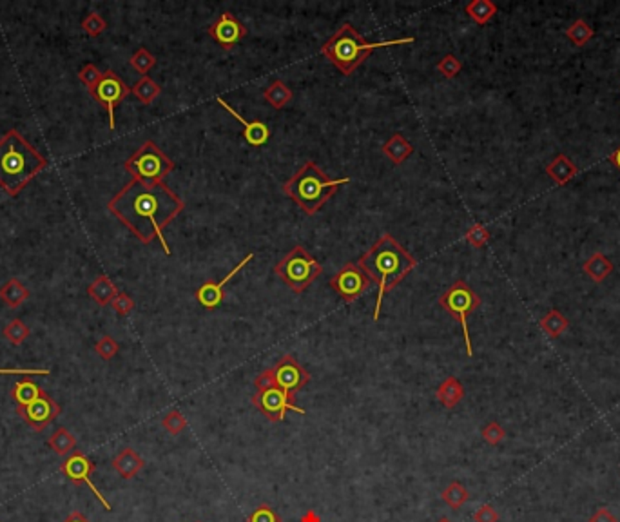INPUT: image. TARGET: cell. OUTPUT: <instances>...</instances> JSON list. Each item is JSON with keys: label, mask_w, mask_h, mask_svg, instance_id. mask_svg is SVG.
Wrapping results in <instances>:
<instances>
[{"label": "cell", "mask_w": 620, "mask_h": 522, "mask_svg": "<svg viewBox=\"0 0 620 522\" xmlns=\"http://www.w3.org/2000/svg\"><path fill=\"white\" fill-rule=\"evenodd\" d=\"M107 209L146 245L158 238L165 254H171L163 229L185 209V201L165 184L131 180L107 203Z\"/></svg>", "instance_id": "1"}, {"label": "cell", "mask_w": 620, "mask_h": 522, "mask_svg": "<svg viewBox=\"0 0 620 522\" xmlns=\"http://www.w3.org/2000/svg\"><path fill=\"white\" fill-rule=\"evenodd\" d=\"M358 265L379 287L378 303L374 310V321H378L381 305H383V296L390 292L397 283H401L408 272L417 267V259L412 254H408L390 232H385L372 245L370 251L359 258Z\"/></svg>", "instance_id": "2"}, {"label": "cell", "mask_w": 620, "mask_h": 522, "mask_svg": "<svg viewBox=\"0 0 620 522\" xmlns=\"http://www.w3.org/2000/svg\"><path fill=\"white\" fill-rule=\"evenodd\" d=\"M46 167L47 160L17 129L8 131L0 138V187L6 194L18 196Z\"/></svg>", "instance_id": "3"}, {"label": "cell", "mask_w": 620, "mask_h": 522, "mask_svg": "<svg viewBox=\"0 0 620 522\" xmlns=\"http://www.w3.org/2000/svg\"><path fill=\"white\" fill-rule=\"evenodd\" d=\"M346 184H350V178L332 180L317 167L316 162L307 160L281 189L305 213L312 216L336 194L337 189Z\"/></svg>", "instance_id": "4"}, {"label": "cell", "mask_w": 620, "mask_h": 522, "mask_svg": "<svg viewBox=\"0 0 620 522\" xmlns=\"http://www.w3.org/2000/svg\"><path fill=\"white\" fill-rule=\"evenodd\" d=\"M414 37L399 38V40H390V42H366L365 38L358 33L352 24H343L332 37L323 44L321 53L334 64L345 76L352 73L368 59V54L378 47L401 46V44H412Z\"/></svg>", "instance_id": "5"}, {"label": "cell", "mask_w": 620, "mask_h": 522, "mask_svg": "<svg viewBox=\"0 0 620 522\" xmlns=\"http://www.w3.org/2000/svg\"><path fill=\"white\" fill-rule=\"evenodd\" d=\"M274 272L292 292L303 294L321 276L323 267L303 245H296L276 263Z\"/></svg>", "instance_id": "6"}, {"label": "cell", "mask_w": 620, "mask_h": 522, "mask_svg": "<svg viewBox=\"0 0 620 522\" xmlns=\"http://www.w3.org/2000/svg\"><path fill=\"white\" fill-rule=\"evenodd\" d=\"M124 167L133 176V180L144 184H162L163 178L175 171V163L153 140H147L136 153L131 155L129 160H125Z\"/></svg>", "instance_id": "7"}, {"label": "cell", "mask_w": 620, "mask_h": 522, "mask_svg": "<svg viewBox=\"0 0 620 522\" xmlns=\"http://www.w3.org/2000/svg\"><path fill=\"white\" fill-rule=\"evenodd\" d=\"M439 305H441V309L446 310L452 318H455L459 323H461L462 336H464V345H467V355L468 357H472V355H474V348H472L470 328H468V316H470L474 310L479 309V305H481V297L475 294V290L467 283V281L457 280L441 297H439Z\"/></svg>", "instance_id": "8"}, {"label": "cell", "mask_w": 620, "mask_h": 522, "mask_svg": "<svg viewBox=\"0 0 620 522\" xmlns=\"http://www.w3.org/2000/svg\"><path fill=\"white\" fill-rule=\"evenodd\" d=\"M310 381V374L298 363L294 355H283L272 368H267L256 377V386H279L296 399V393Z\"/></svg>", "instance_id": "9"}, {"label": "cell", "mask_w": 620, "mask_h": 522, "mask_svg": "<svg viewBox=\"0 0 620 522\" xmlns=\"http://www.w3.org/2000/svg\"><path fill=\"white\" fill-rule=\"evenodd\" d=\"M256 393L252 396V405L265 415L269 421L281 422L287 412L305 414V410L296 406L294 397L288 396L279 386H256Z\"/></svg>", "instance_id": "10"}, {"label": "cell", "mask_w": 620, "mask_h": 522, "mask_svg": "<svg viewBox=\"0 0 620 522\" xmlns=\"http://www.w3.org/2000/svg\"><path fill=\"white\" fill-rule=\"evenodd\" d=\"M91 96L95 98L102 107H105L109 118V127L115 129V109L120 104L122 100H125L127 96L131 95V88L125 84L124 80L117 75L115 71H105L102 73V78L98 80V84L91 89Z\"/></svg>", "instance_id": "11"}, {"label": "cell", "mask_w": 620, "mask_h": 522, "mask_svg": "<svg viewBox=\"0 0 620 522\" xmlns=\"http://www.w3.org/2000/svg\"><path fill=\"white\" fill-rule=\"evenodd\" d=\"M60 472L62 475L66 477L73 486H88L93 493H95V497L100 501V504L104 506L105 511H111V504L107 502V499L104 497L100 493V490L96 488L95 482L91 480L93 473L96 472V464L89 459L83 451L75 450L71 456L67 457L62 464H60Z\"/></svg>", "instance_id": "12"}, {"label": "cell", "mask_w": 620, "mask_h": 522, "mask_svg": "<svg viewBox=\"0 0 620 522\" xmlns=\"http://www.w3.org/2000/svg\"><path fill=\"white\" fill-rule=\"evenodd\" d=\"M372 283L374 281L368 278V274L358 263H352V261L346 263L343 268H339V272H336L330 278V288L346 303H352L358 297H361L370 288Z\"/></svg>", "instance_id": "13"}, {"label": "cell", "mask_w": 620, "mask_h": 522, "mask_svg": "<svg viewBox=\"0 0 620 522\" xmlns=\"http://www.w3.org/2000/svg\"><path fill=\"white\" fill-rule=\"evenodd\" d=\"M15 410H17V414L24 419V422L31 428V430L42 432L46 430L54 419L59 417L60 412H62V406L54 401L49 393L42 392L33 403Z\"/></svg>", "instance_id": "14"}, {"label": "cell", "mask_w": 620, "mask_h": 522, "mask_svg": "<svg viewBox=\"0 0 620 522\" xmlns=\"http://www.w3.org/2000/svg\"><path fill=\"white\" fill-rule=\"evenodd\" d=\"M209 35L223 49H233L247 37V28L230 11H223L214 24L209 25Z\"/></svg>", "instance_id": "15"}, {"label": "cell", "mask_w": 620, "mask_h": 522, "mask_svg": "<svg viewBox=\"0 0 620 522\" xmlns=\"http://www.w3.org/2000/svg\"><path fill=\"white\" fill-rule=\"evenodd\" d=\"M252 259H255V254L250 252V254H247L245 258H243L242 261H240V263H238L236 267H234L233 271H230L229 274H227V276L223 278V280L218 281V283H214V281H207V283L201 285V287L198 288V290H196V292H194V296H196V299H198V303H200L201 307H205V309H209V310L218 309V307H220L221 303H223V299H225V290H223L225 285L229 283V281L233 280L234 276H236L238 272H242L243 268H245L247 265H249V261H252Z\"/></svg>", "instance_id": "16"}, {"label": "cell", "mask_w": 620, "mask_h": 522, "mask_svg": "<svg viewBox=\"0 0 620 522\" xmlns=\"http://www.w3.org/2000/svg\"><path fill=\"white\" fill-rule=\"evenodd\" d=\"M216 102L221 105V107L225 109V111H227V113L230 114V117H234V120L242 124V126H243V131H242L243 138H245V142L249 143V146L262 147V146H265L267 142H269V138H271V129H269V127H267L265 124H263V121H258V120L249 121V120H245V118H243L242 114L238 113V111H234V109L229 105V102H225L223 98H221V96H218Z\"/></svg>", "instance_id": "17"}, {"label": "cell", "mask_w": 620, "mask_h": 522, "mask_svg": "<svg viewBox=\"0 0 620 522\" xmlns=\"http://www.w3.org/2000/svg\"><path fill=\"white\" fill-rule=\"evenodd\" d=\"M111 466L118 472L122 479H133L138 472H142L146 466V461L138 456L133 448H124L115 459L111 461Z\"/></svg>", "instance_id": "18"}, {"label": "cell", "mask_w": 620, "mask_h": 522, "mask_svg": "<svg viewBox=\"0 0 620 522\" xmlns=\"http://www.w3.org/2000/svg\"><path fill=\"white\" fill-rule=\"evenodd\" d=\"M546 174H548L557 185H564L579 174V167H577L566 155H558L548 163Z\"/></svg>", "instance_id": "19"}, {"label": "cell", "mask_w": 620, "mask_h": 522, "mask_svg": "<svg viewBox=\"0 0 620 522\" xmlns=\"http://www.w3.org/2000/svg\"><path fill=\"white\" fill-rule=\"evenodd\" d=\"M584 272H586V276L590 278L593 283H602L606 278L609 276L613 272V261L608 258V256H604L602 252H595L593 256L584 261L583 265Z\"/></svg>", "instance_id": "20"}, {"label": "cell", "mask_w": 620, "mask_h": 522, "mask_svg": "<svg viewBox=\"0 0 620 522\" xmlns=\"http://www.w3.org/2000/svg\"><path fill=\"white\" fill-rule=\"evenodd\" d=\"M42 392H44V390H42L31 377H24V379L17 381V383L13 384L11 399L17 408H22V406H28L30 403H33Z\"/></svg>", "instance_id": "21"}, {"label": "cell", "mask_w": 620, "mask_h": 522, "mask_svg": "<svg viewBox=\"0 0 620 522\" xmlns=\"http://www.w3.org/2000/svg\"><path fill=\"white\" fill-rule=\"evenodd\" d=\"M464 397V388H462L461 381L457 377H446L438 388V401L445 408H455Z\"/></svg>", "instance_id": "22"}, {"label": "cell", "mask_w": 620, "mask_h": 522, "mask_svg": "<svg viewBox=\"0 0 620 522\" xmlns=\"http://www.w3.org/2000/svg\"><path fill=\"white\" fill-rule=\"evenodd\" d=\"M28 297H30V290H28V287H24L17 278L9 280L8 283L2 285V288H0V299L4 301L9 309H17V307H21Z\"/></svg>", "instance_id": "23"}, {"label": "cell", "mask_w": 620, "mask_h": 522, "mask_svg": "<svg viewBox=\"0 0 620 522\" xmlns=\"http://www.w3.org/2000/svg\"><path fill=\"white\" fill-rule=\"evenodd\" d=\"M88 294L93 299L98 303V305H111L112 297L118 294V288L115 287L111 280L107 276H98L88 288Z\"/></svg>", "instance_id": "24"}, {"label": "cell", "mask_w": 620, "mask_h": 522, "mask_svg": "<svg viewBox=\"0 0 620 522\" xmlns=\"http://www.w3.org/2000/svg\"><path fill=\"white\" fill-rule=\"evenodd\" d=\"M539 325H541V328L544 331V334L551 339L561 338V336L570 328V321H568V318L564 314L558 312L557 309L549 310L544 318L539 321Z\"/></svg>", "instance_id": "25"}, {"label": "cell", "mask_w": 620, "mask_h": 522, "mask_svg": "<svg viewBox=\"0 0 620 522\" xmlns=\"http://www.w3.org/2000/svg\"><path fill=\"white\" fill-rule=\"evenodd\" d=\"M383 153L394 163H403L404 160H406L408 156H410L414 153V147H412V143H410L406 138H404L403 134L396 133L383 146Z\"/></svg>", "instance_id": "26"}, {"label": "cell", "mask_w": 620, "mask_h": 522, "mask_svg": "<svg viewBox=\"0 0 620 522\" xmlns=\"http://www.w3.org/2000/svg\"><path fill=\"white\" fill-rule=\"evenodd\" d=\"M47 446L57 456H67V453L75 451L76 437L67 428H57V432H53V435H49V439H47Z\"/></svg>", "instance_id": "27"}, {"label": "cell", "mask_w": 620, "mask_h": 522, "mask_svg": "<svg viewBox=\"0 0 620 522\" xmlns=\"http://www.w3.org/2000/svg\"><path fill=\"white\" fill-rule=\"evenodd\" d=\"M263 96H265V100L269 102L272 107L281 109L292 100V91L287 88L285 82H281V80H274V82H271V84L263 89Z\"/></svg>", "instance_id": "28"}, {"label": "cell", "mask_w": 620, "mask_h": 522, "mask_svg": "<svg viewBox=\"0 0 620 522\" xmlns=\"http://www.w3.org/2000/svg\"><path fill=\"white\" fill-rule=\"evenodd\" d=\"M464 11L470 15V18L475 24L484 25L497 13V6L491 0H472L470 4L464 6Z\"/></svg>", "instance_id": "29"}, {"label": "cell", "mask_w": 620, "mask_h": 522, "mask_svg": "<svg viewBox=\"0 0 620 522\" xmlns=\"http://www.w3.org/2000/svg\"><path fill=\"white\" fill-rule=\"evenodd\" d=\"M160 91H162V89H160V85L156 84L153 78H149V76H142V78L138 80L136 84L131 88V93H133L138 100L146 105L156 100V98L160 96Z\"/></svg>", "instance_id": "30"}, {"label": "cell", "mask_w": 620, "mask_h": 522, "mask_svg": "<svg viewBox=\"0 0 620 522\" xmlns=\"http://www.w3.org/2000/svg\"><path fill=\"white\" fill-rule=\"evenodd\" d=\"M593 35H595V31H593V28H591L584 18H577V20H575L566 30V37L570 38L575 46L579 47L586 46L591 38H593Z\"/></svg>", "instance_id": "31"}, {"label": "cell", "mask_w": 620, "mask_h": 522, "mask_svg": "<svg viewBox=\"0 0 620 522\" xmlns=\"http://www.w3.org/2000/svg\"><path fill=\"white\" fill-rule=\"evenodd\" d=\"M468 497H470L468 490L464 488L461 482H457V480L450 482V485L445 488V492H443V501H445L450 508H454V510H459V508L468 501Z\"/></svg>", "instance_id": "32"}, {"label": "cell", "mask_w": 620, "mask_h": 522, "mask_svg": "<svg viewBox=\"0 0 620 522\" xmlns=\"http://www.w3.org/2000/svg\"><path fill=\"white\" fill-rule=\"evenodd\" d=\"M2 334H4V338L8 339L11 345H22V343L28 339V336L31 334V331L30 326L25 325L22 319H13V321H9L8 325L4 326Z\"/></svg>", "instance_id": "33"}, {"label": "cell", "mask_w": 620, "mask_h": 522, "mask_svg": "<svg viewBox=\"0 0 620 522\" xmlns=\"http://www.w3.org/2000/svg\"><path fill=\"white\" fill-rule=\"evenodd\" d=\"M129 62L133 69H136L142 76H147V73H149L154 67V64H156V59H154L153 54H151L146 47H140V49L131 57Z\"/></svg>", "instance_id": "34"}, {"label": "cell", "mask_w": 620, "mask_h": 522, "mask_svg": "<svg viewBox=\"0 0 620 522\" xmlns=\"http://www.w3.org/2000/svg\"><path fill=\"white\" fill-rule=\"evenodd\" d=\"M464 239H467L474 249H483V247L490 242V232H488V229L483 225V223H474V225L467 230Z\"/></svg>", "instance_id": "35"}, {"label": "cell", "mask_w": 620, "mask_h": 522, "mask_svg": "<svg viewBox=\"0 0 620 522\" xmlns=\"http://www.w3.org/2000/svg\"><path fill=\"white\" fill-rule=\"evenodd\" d=\"M162 427L165 428L169 434L178 435L180 432H183L185 428H187V421H185V417H183V414L180 412V410L172 408L171 412H169V414H165V417L162 419Z\"/></svg>", "instance_id": "36"}, {"label": "cell", "mask_w": 620, "mask_h": 522, "mask_svg": "<svg viewBox=\"0 0 620 522\" xmlns=\"http://www.w3.org/2000/svg\"><path fill=\"white\" fill-rule=\"evenodd\" d=\"M95 350L96 354L100 355L104 361H111L115 355L118 354L120 347H118V343L111 338V336H102L100 341L95 345Z\"/></svg>", "instance_id": "37"}, {"label": "cell", "mask_w": 620, "mask_h": 522, "mask_svg": "<svg viewBox=\"0 0 620 522\" xmlns=\"http://www.w3.org/2000/svg\"><path fill=\"white\" fill-rule=\"evenodd\" d=\"M83 31L89 35V37H98L100 33H104L105 28H107V22L98 15V13H89L88 17L82 20Z\"/></svg>", "instance_id": "38"}, {"label": "cell", "mask_w": 620, "mask_h": 522, "mask_svg": "<svg viewBox=\"0 0 620 522\" xmlns=\"http://www.w3.org/2000/svg\"><path fill=\"white\" fill-rule=\"evenodd\" d=\"M481 435H483V439L486 441L488 444H490V446H497V444L503 443L504 441V437H506V432H504V428L501 427L499 422L490 421L486 427L483 428Z\"/></svg>", "instance_id": "39"}, {"label": "cell", "mask_w": 620, "mask_h": 522, "mask_svg": "<svg viewBox=\"0 0 620 522\" xmlns=\"http://www.w3.org/2000/svg\"><path fill=\"white\" fill-rule=\"evenodd\" d=\"M438 69L445 78H454L461 73L462 64L459 62V59H455L454 54H446L445 59L438 64Z\"/></svg>", "instance_id": "40"}, {"label": "cell", "mask_w": 620, "mask_h": 522, "mask_svg": "<svg viewBox=\"0 0 620 522\" xmlns=\"http://www.w3.org/2000/svg\"><path fill=\"white\" fill-rule=\"evenodd\" d=\"M78 78L82 84H86L88 91H91L96 84H98V80L102 78V73L98 71V67L93 66V64H88V66H83L78 73Z\"/></svg>", "instance_id": "41"}, {"label": "cell", "mask_w": 620, "mask_h": 522, "mask_svg": "<svg viewBox=\"0 0 620 522\" xmlns=\"http://www.w3.org/2000/svg\"><path fill=\"white\" fill-rule=\"evenodd\" d=\"M249 522H281V517H279L269 504H259L258 508L250 514Z\"/></svg>", "instance_id": "42"}, {"label": "cell", "mask_w": 620, "mask_h": 522, "mask_svg": "<svg viewBox=\"0 0 620 522\" xmlns=\"http://www.w3.org/2000/svg\"><path fill=\"white\" fill-rule=\"evenodd\" d=\"M111 307L115 310H117V312L120 314V316H129L131 310L134 309V301L131 299V297L127 296V294H125V292H120V290H118L117 296L112 297Z\"/></svg>", "instance_id": "43"}, {"label": "cell", "mask_w": 620, "mask_h": 522, "mask_svg": "<svg viewBox=\"0 0 620 522\" xmlns=\"http://www.w3.org/2000/svg\"><path fill=\"white\" fill-rule=\"evenodd\" d=\"M0 376H49L47 368H0Z\"/></svg>", "instance_id": "44"}, {"label": "cell", "mask_w": 620, "mask_h": 522, "mask_svg": "<svg viewBox=\"0 0 620 522\" xmlns=\"http://www.w3.org/2000/svg\"><path fill=\"white\" fill-rule=\"evenodd\" d=\"M475 522H499V514L496 511V508L490 504L481 506L474 515Z\"/></svg>", "instance_id": "45"}, {"label": "cell", "mask_w": 620, "mask_h": 522, "mask_svg": "<svg viewBox=\"0 0 620 522\" xmlns=\"http://www.w3.org/2000/svg\"><path fill=\"white\" fill-rule=\"evenodd\" d=\"M590 522H619L615 515L608 510V508H599L595 514L591 515Z\"/></svg>", "instance_id": "46"}, {"label": "cell", "mask_w": 620, "mask_h": 522, "mask_svg": "<svg viewBox=\"0 0 620 522\" xmlns=\"http://www.w3.org/2000/svg\"><path fill=\"white\" fill-rule=\"evenodd\" d=\"M62 522H91L82 511H71V514L67 515Z\"/></svg>", "instance_id": "47"}, {"label": "cell", "mask_w": 620, "mask_h": 522, "mask_svg": "<svg viewBox=\"0 0 620 522\" xmlns=\"http://www.w3.org/2000/svg\"><path fill=\"white\" fill-rule=\"evenodd\" d=\"M609 162H612L613 165H615V167L620 171V147H616L612 155H609Z\"/></svg>", "instance_id": "48"}, {"label": "cell", "mask_w": 620, "mask_h": 522, "mask_svg": "<svg viewBox=\"0 0 620 522\" xmlns=\"http://www.w3.org/2000/svg\"><path fill=\"white\" fill-rule=\"evenodd\" d=\"M438 522H452V521H450V518H446V517H443V518H439Z\"/></svg>", "instance_id": "49"}]
</instances>
